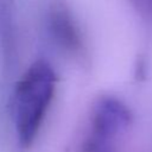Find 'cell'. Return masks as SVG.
<instances>
[{
  "mask_svg": "<svg viewBox=\"0 0 152 152\" xmlns=\"http://www.w3.org/2000/svg\"><path fill=\"white\" fill-rule=\"evenodd\" d=\"M57 77L44 61L30 65L19 78L13 95V116L18 145L30 148L55 95Z\"/></svg>",
  "mask_w": 152,
  "mask_h": 152,
  "instance_id": "1",
  "label": "cell"
},
{
  "mask_svg": "<svg viewBox=\"0 0 152 152\" xmlns=\"http://www.w3.org/2000/svg\"><path fill=\"white\" fill-rule=\"evenodd\" d=\"M128 122L129 112L120 101L110 97L100 100L94 107L82 152H115L113 141Z\"/></svg>",
  "mask_w": 152,
  "mask_h": 152,
  "instance_id": "2",
  "label": "cell"
}]
</instances>
